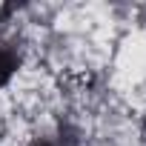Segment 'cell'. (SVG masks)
<instances>
[{
  "mask_svg": "<svg viewBox=\"0 0 146 146\" xmlns=\"http://www.w3.org/2000/svg\"><path fill=\"white\" fill-rule=\"evenodd\" d=\"M20 66V57L15 49H6V46H0V86H6L12 80V75L17 72Z\"/></svg>",
  "mask_w": 146,
  "mask_h": 146,
  "instance_id": "1",
  "label": "cell"
},
{
  "mask_svg": "<svg viewBox=\"0 0 146 146\" xmlns=\"http://www.w3.org/2000/svg\"><path fill=\"white\" fill-rule=\"evenodd\" d=\"M35 146H57V143H54V140H37Z\"/></svg>",
  "mask_w": 146,
  "mask_h": 146,
  "instance_id": "2",
  "label": "cell"
}]
</instances>
